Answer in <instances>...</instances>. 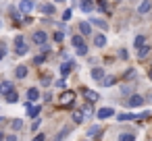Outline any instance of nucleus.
<instances>
[{
	"instance_id": "f257e3e1",
	"label": "nucleus",
	"mask_w": 152,
	"mask_h": 141,
	"mask_svg": "<svg viewBox=\"0 0 152 141\" xmlns=\"http://www.w3.org/2000/svg\"><path fill=\"white\" fill-rule=\"evenodd\" d=\"M73 102H75V91H71V89H65V91L61 93V98H58V104H61L63 108L73 106Z\"/></svg>"
},
{
	"instance_id": "f03ea898",
	"label": "nucleus",
	"mask_w": 152,
	"mask_h": 141,
	"mask_svg": "<svg viewBox=\"0 0 152 141\" xmlns=\"http://www.w3.org/2000/svg\"><path fill=\"white\" fill-rule=\"evenodd\" d=\"M15 54H19V56H25L27 54V46L23 42V35H17L15 38Z\"/></svg>"
},
{
	"instance_id": "7ed1b4c3",
	"label": "nucleus",
	"mask_w": 152,
	"mask_h": 141,
	"mask_svg": "<svg viewBox=\"0 0 152 141\" xmlns=\"http://www.w3.org/2000/svg\"><path fill=\"white\" fill-rule=\"evenodd\" d=\"M81 95L88 100V104H94V102L100 100V95H98L96 91H92V89H81Z\"/></svg>"
},
{
	"instance_id": "20e7f679",
	"label": "nucleus",
	"mask_w": 152,
	"mask_h": 141,
	"mask_svg": "<svg viewBox=\"0 0 152 141\" xmlns=\"http://www.w3.org/2000/svg\"><path fill=\"white\" fill-rule=\"evenodd\" d=\"M142 104H144V98H142V95H137V93H135V95H131V98L127 100V106H129V108H140Z\"/></svg>"
},
{
	"instance_id": "39448f33",
	"label": "nucleus",
	"mask_w": 152,
	"mask_h": 141,
	"mask_svg": "<svg viewBox=\"0 0 152 141\" xmlns=\"http://www.w3.org/2000/svg\"><path fill=\"white\" fill-rule=\"evenodd\" d=\"M96 116H98L100 120H106V118L115 116V112H113V108H100V110L96 112Z\"/></svg>"
},
{
	"instance_id": "423d86ee",
	"label": "nucleus",
	"mask_w": 152,
	"mask_h": 141,
	"mask_svg": "<svg viewBox=\"0 0 152 141\" xmlns=\"http://www.w3.org/2000/svg\"><path fill=\"white\" fill-rule=\"evenodd\" d=\"M31 40H34V42H36L38 46H44V44H46V40H48V35H46L44 31H36Z\"/></svg>"
},
{
	"instance_id": "0eeeda50",
	"label": "nucleus",
	"mask_w": 152,
	"mask_h": 141,
	"mask_svg": "<svg viewBox=\"0 0 152 141\" xmlns=\"http://www.w3.org/2000/svg\"><path fill=\"white\" fill-rule=\"evenodd\" d=\"M19 9L25 13V15H29L31 11H34V2L31 0H21V4H19Z\"/></svg>"
},
{
	"instance_id": "6e6552de",
	"label": "nucleus",
	"mask_w": 152,
	"mask_h": 141,
	"mask_svg": "<svg viewBox=\"0 0 152 141\" xmlns=\"http://www.w3.org/2000/svg\"><path fill=\"white\" fill-rule=\"evenodd\" d=\"M25 110H27V114H29L31 118H38V114H40V106H31V102H27Z\"/></svg>"
},
{
	"instance_id": "1a4fd4ad",
	"label": "nucleus",
	"mask_w": 152,
	"mask_h": 141,
	"mask_svg": "<svg viewBox=\"0 0 152 141\" xmlns=\"http://www.w3.org/2000/svg\"><path fill=\"white\" fill-rule=\"evenodd\" d=\"M11 91H15V89H13V83H9V81H2V83H0V93H2V95H9Z\"/></svg>"
},
{
	"instance_id": "9d476101",
	"label": "nucleus",
	"mask_w": 152,
	"mask_h": 141,
	"mask_svg": "<svg viewBox=\"0 0 152 141\" xmlns=\"http://www.w3.org/2000/svg\"><path fill=\"white\" fill-rule=\"evenodd\" d=\"M71 69H73V62H63V64H61V77L65 79V77L71 73Z\"/></svg>"
},
{
	"instance_id": "9b49d317",
	"label": "nucleus",
	"mask_w": 152,
	"mask_h": 141,
	"mask_svg": "<svg viewBox=\"0 0 152 141\" xmlns=\"http://www.w3.org/2000/svg\"><path fill=\"white\" fill-rule=\"evenodd\" d=\"M79 7H81L83 13H92V11H94V2H92V0H81Z\"/></svg>"
},
{
	"instance_id": "f8f14e48",
	"label": "nucleus",
	"mask_w": 152,
	"mask_h": 141,
	"mask_svg": "<svg viewBox=\"0 0 152 141\" xmlns=\"http://www.w3.org/2000/svg\"><path fill=\"white\" fill-rule=\"evenodd\" d=\"M135 118H137V114H131V112H123V114L117 116V120H121V122H125V120H135Z\"/></svg>"
},
{
	"instance_id": "ddd939ff",
	"label": "nucleus",
	"mask_w": 152,
	"mask_h": 141,
	"mask_svg": "<svg viewBox=\"0 0 152 141\" xmlns=\"http://www.w3.org/2000/svg\"><path fill=\"white\" fill-rule=\"evenodd\" d=\"M150 9H152V2H150V0H144V2L140 4V9H137V11H140V15H146Z\"/></svg>"
},
{
	"instance_id": "4468645a",
	"label": "nucleus",
	"mask_w": 152,
	"mask_h": 141,
	"mask_svg": "<svg viewBox=\"0 0 152 141\" xmlns=\"http://www.w3.org/2000/svg\"><path fill=\"white\" fill-rule=\"evenodd\" d=\"M94 44H96V48H104V46H106V38H104L102 33H98V35L94 38Z\"/></svg>"
},
{
	"instance_id": "2eb2a0df",
	"label": "nucleus",
	"mask_w": 152,
	"mask_h": 141,
	"mask_svg": "<svg viewBox=\"0 0 152 141\" xmlns=\"http://www.w3.org/2000/svg\"><path fill=\"white\" fill-rule=\"evenodd\" d=\"M38 98H40V91H38L36 87H29V89H27V100L34 102V100H38Z\"/></svg>"
},
{
	"instance_id": "dca6fc26",
	"label": "nucleus",
	"mask_w": 152,
	"mask_h": 141,
	"mask_svg": "<svg viewBox=\"0 0 152 141\" xmlns=\"http://www.w3.org/2000/svg\"><path fill=\"white\" fill-rule=\"evenodd\" d=\"M92 79L102 81V79H104V71H102V69H92Z\"/></svg>"
},
{
	"instance_id": "f3484780",
	"label": "nucleus",
	"mask_w": 152,
	"mask_h": 141,
	"mask_svg": "<svg viewBox=\"0 0 152 141\" xmlns=\"http://www.w3.org/2000/svg\"><path fill=\"white\" fill-rule=\"evenodd\" d=\"M88 135H90V137H100V135H102V129H100V127H90V129H88Z\"/></svg>"
},
{
	"instance_id": "a211bd4d",
	"label": "nucleus",
	"mask_w": 152,
	"mask_h": 141,
	"mask_svg": "<svg viewBox=\"0 0 152 141\" xmlns=\"http://www.w3.org/2000/svg\"><path fill=\"white\" fill-rule=\"evenodd\" d=\"M150 54V48L148 46H142V48H137V58H146Z\"/></svg>"
},
{
	"instance_id": "6ab92c4d",
	"label": "nucleus",
	"mask_w": 152,
	"mask_h": 141,
	"mask_svg": "<svg viewBox=\"0 0 152 141\" xmlns=\"http://www.w3.org/2000/svg\"><path fill=\"white\" fill-rule=\"evenodd\" d=\"M15 75L19 77V79H23V77H27V67H17V71H15Z\"/></svg>"
},
{
	"instance_id": "aec40b11",
	"label": "nucleus",
	"mask_w": 152,
	"mask_h": 141,
	"mask_svg": "<svg viewBox=\"0 0 152 141\" xmlns=\"http://www.w3.org/2000/svg\"><path fill=\"white\" fill-rule=\"evenodd\" d=\"M4 100H7L9 104H17V100H19V95H17V91H11L9 95H4Z\"/></svg>"
},
{
	"instance_id": "412c9836",
	"label": "nucleus",
	"mask_w": 152,
	"mask_h": 141,
	"mask_svg": "<svg viewBox=\"0 0 152 141\" xmlns=\"http://www.w3.org/2000/svg\"><path fill=\"white\" fill-rule=\"evenodd\" d=\"M79 31H81V35L86 38V35H90V23H79Z\"/></svg>"
},
{
	"instance_id": "4be33fe9",
	"label": "nucleus",
	"mask_w": 152,
	"mask_h": 141,
	"mask_svg": "<svg viewBox=\"0 0 152 141\" xmlns=\"http://www.w3.org/2000/svg\"><path fill=\"white\" fill-rule=\"evenodd\" d=\"M40 11H42V13H46V15H52V13H54V7H52V4H42V7H40Z\"/></svg>"
},
{
	"instance_id": "5701e85b",
	"label": "nucleus",
	"mask_w": 152,
	"mask_h": 141,
	"mask_svg": "<svg viewBox=\"0 0 152 141\" xmlns=\"http://www.w3.org/2000/svg\"><path fill=\"white\" fill-rule=\"evenodd\" d=\"M81 114H83V116H92V114H94V110H92V106H90V104H86V106H81Z\"/></svg>"
},
{
	"instance_id": "b1692460",
	"label": "nucleus",
	"mask_w": 152,
	"mask_h": 141,
	"mask_svg": "<svg viewBox=\"0 0 152 141\" xmlns=\"http://www.w3.org/2000/svg\"><path fill=\"white\" fill-rule=\"evenodd\" d=\"M83 118H86V116L81 114V110H77V112H73V120H75L77 124H81V122H83Z\"/></svg>"
},
{
	"instance_id": "393cba45",
	"label": "nucleus",
	"mask_w": 152,
	"mask_h": 141,
	"mask_svg": "<svg viewBox=\"0 0 152 141\" xmlns=\"http://www.w3.org/2000/svg\"><path fill=\"white\" fill-rule=\"evenodd\" d=\"M11 127H13V131H21V129H23V120H21V118H15Z\"/></svg>"
},
{
	"instance_id": "a878e982",
	"label": "nucleus",
	"mask_w": 152,
	"mask_h": 141,
	"mask_svg": "<svg viewBox=\"0 0 152 141\" xmlns=\"http://www.w3.org/2000/svg\"><path fill=\"white\" fill-rule=\"evenodd\" d=\"M92 23H94L96 27H100V29H106V27H108V25H106V21H100V19H96V17L92 19Z\"/></svg>"
},
{
	"instance_id": "bb28decb",
	"label": "nucleus",
	"mask_w": 152,
	"mask_h": 141,
	"mask_svg": "<svg viewBox=\"0 0 152 141\" xmlns=\"http://www.w3.org/2000/svg\"><path fill=\"white\" fill-rule=\"evenodd\" d=\"M133 44H135V48H142V46H146V38H144V35H137Z\"/></svg>"
},
{
	"instance_id": "cd10ccee",
	"label": "nucleus",
	"mask_w": 152,
	"mask_h": 141,
	"mask_svg": "<svg viewBox=\"0 0 152 141\" xmlns=\"http://www.w3.org/2000/svg\"><path fill=\"white\" fill-rule=\"evenodd\" d=\"M113 83H117L115 77H104V79H102V85H104V87H110Z\"/></svg>"
},
{
	"instance_id": "c85d7f7f",
	"label": "nucleus",
	"mask_w": 152,
	"mask_h": 141,
	"mask_svg": "<svg viewBox=\"0 0 152 141\" xmlns=\"http://www.w3.org/2000/svg\"><path fill=\"white\" fill-rule=\"evenodd\" d=\"M73 46H75V48L83 46V35H75V38H73Z\"/></svg>"
},
{
	"instance_id": "c756f323",
	"label": "nucleus",
	"mask_w": 152,
	"mask_h": 141,
	"mask_svg": "<svg viewBox=\"0 0 152 141\" xmlns=\"http://www.w3.org/2000/svg\"><path fill=\"white\" fill-rule=\"evenodd\" d=\"M121 141H135V135L133 133H123L121 135Z\"/></svg>"
},
{
	"instance_id": "7c9ffc66",
	"label": "nucleus",
	"mask_w": 152,
	"mask_h": 141,
	"mask_svg": "<svg viewBox=\"0 0 152 141\" xmlns=\"http://www.w3.org/2000/svg\"><path fill=\"white\" fill-rule=\"evenodd\" d=\"M54 85H56V87H58V89H65V85H67V81H65V79H63V77H61V79H58V81H54Z\"/></svg>"
},
{
	"instance_id": "2f4dec72",
	"label": "nucleus",
	"mask_w": 152,
	"mask_h": 141,
	"mask_svg": "<svg viewBox=\"0 0 152 141\" xmlns=\"http://www.w3.org/2000/svg\"><path fill=\"white\" fill-rule=\"evenodd\" d=\"M63 40H65V33H61V31H56V33H54V42H58V44H61Z\"/></svg>"
},
{
	"instance_id": "473e14b6",
	"label": "nucleus",
	"mask_w": 152,
	"mask_h": 141,
	"mask_svg": "<svg viewBox=\"0 0 152 141\" xmlns=\"http://www.w3.org/2000/svg\"><path fill=\"white\" fill-rule=\"evenodd\" d=\"M77 54H79V56H86V54H88V48H86V44L77 48Z\"/></svg>"
},
{
	"instance_id": "72a5a7b5",
	"label": "nucleus",
	"mask_w": 152,
	"mask_h": 141,
	"mask_svg": "<svg viewBox=\"0 0 152 141\" xmlns=\"http://www.w3.org/2000/svg\"><path fill=\"white\" fill-rule=\"evenodd\" d=\"M11 17H13V19H15V21H19V13H17V11H15V9H11Z\"/></svg>"
},
{
	"instance_id": "f704fd0d",
	"label": "nucleus",
	"mask_w": 152,
	"mask_h": 141,
	"mask_svg": "<svg viewBox=\"0 0 152 141\" xmlns=\"http://www.w3.org/2000/svg\"><path fill=\"white\" fill-rule=\"evenodd\" d=\"M63 19L69 21V19H71V11H65V13H63Z\"/></svg>"
},
{
	"instance_id": "c9c22d12",
	"label": "nucleus",
	"mask_w": 152,
	"mask_h": 141,
	"mask_svg": "<svg viewBox=\"0 0 152 141\" xmlns=\"http://www.w3.org/2000/svg\"><path fill=\"white\" fill-rule=\"evenodd\" d=\"M50 83H52V81H50V77H48V75H46V77H44V79H42V85H50Z\"/></svg>"
},
{
	"instance_id": "e433bc0d",
	"label": "nucleus",
	"mask_w": 152,
	"mask_h": 141,
	"mask_svg": "<svg viewBox=\"0 0 152 141\" xmlns=\"http://www.w3.org/2000/svg\"><path fill=\"white\" fill-rule=\"evenodd\" d=\"M34 62H36V64H42V62H44V56H36V60H34Z\"/></svg>"
},
{
	"instance_id": "4c0bfd02",
	"label": "nucleus",
	"mask_w": 152,
	"mask_h": 141,
	"mask_svg": "<svg viewBox=\"0 0 152 141\" xmlns=\"http://www.w3.org/2000/svg\"><path fill=\"white\" fill-rule=\"evenodd\" d=\"M34 141H44V135H36V137H34Z\"/></svg>"
},
{
	"instance_id": "58836bf2",
	"label": "nucleus",
	"mask_w": 152,
	"mask_h": 141,
	"mask_svg": "<svg viewBox=\"0 0 152 141\" xmlns=\"http://www.w3.org/2000/svg\"><path fill=\"white\" fill-rule=\"evenodd\" d=\"M7 141H17V137H15V135H9V137H7Z\"/></svg>"
},
{
	"instance_id": "ea45409f",
	"label": "nucleus",
	"mask_w": 152,
	"mask_h": 141,
	"mask_svg": "<svg viewBox=\"0 0 152 141\" xmlns=\"http://www.w3.org/2000/svg\"><path fill=\"white\" fill-rule=\"evenodd\" d=\"M4 58V50H0V60H2Z\"/></svg>"
},
{
	"instance_id": "a19ab883",
	"label": "nucleus",
	"mask_w": 152,
	"mask_h": 141,
	"mask_svg": "<svg viewBox=\"0 0 152 141\" xmlns=\"http://www.w3.org/2000/svg\"><path fill=\"white\" fill-rule=\"evenodd\" d=\"M0 141H4V133H0Z\"/></svg>"
},
{
	"instance_id": "79ce46f5",
	"label": "nucleus",
	"mask_w": 152,
	"mask_h": 141,
	"mask_svg": "<svg viewBox=\"0 0 152 141\" xmlns=\"http://www.w3.org/2000/svg\"><path fill=\"white\" fill-rule=\"evenodd\" d=\"M150 79H152V71H150Z\"/></svg>"
}]
</instances>
